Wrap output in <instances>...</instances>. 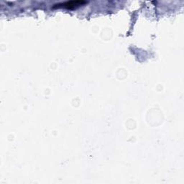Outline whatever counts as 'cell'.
<instances>
[{"mask_svg":"<svg viewBox=\"0 0 184 184\" xmlns=\"http://www.w3.org/2000/svg\"><path fill=\"white\" fill-rule=\"evenodd\" d=\"M84 2H81V1H77V2H66V3L63 4V5H58V6L62 5L64 7L67 8H71V7H75L76 6H78L79 5L84 4Z\"/></svg>","mask_w":184,"mask_h":184,"instance_id":"1","label":"cell"}]
</instances>
